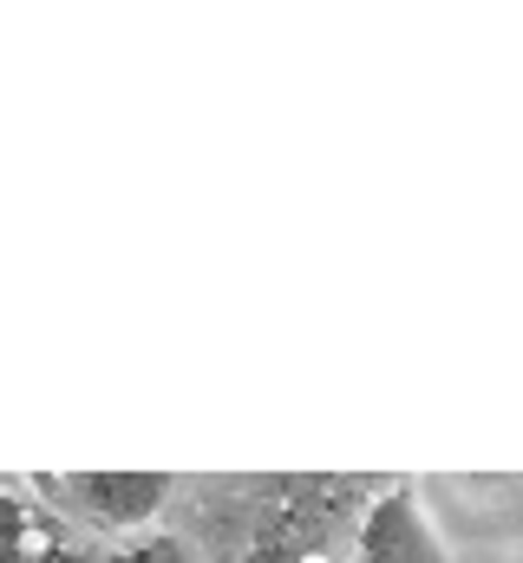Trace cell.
Wrapping results in <instances>:
<instances>
[{
  "instance_id": "obj_7",
  "label": "cell",
  "mask_w": 523,
  "mask_h": 563,
  "mask_svg": "<svg viewBox=\"0 0 523 563\" xmlns=\"http://www.w3.org/2000/svg\"><path fill=\"white\" fill-rule=\"evenodd\" d=\"M518 563H523V558H518Z\"/></svg>"
},
{
  "instance_id": "obj_4",
  "label": "cell",
  "mask_w": 523,
  "mask_h": 563,
  "mask_svg": "<svg viewBox=\"0 0 523 563\" xmlns=\"http://www.w3.org/2000/svg\"><path fill=\"white\" fill-rule=\"evenodd\" d=\"M243 563H341L334 558V505L314 498V485H288L268 498L249 525Z\"/></svg>"
},
{
  "instance_id": "obj_5",
  "label": "cell",
  "mask_w": 523,
  "mask_h": 563,
  "mask_svg": "<svg viewBox=\"0 0 523 563\" xmlns=\"http://www.w3.org/2000/svg\"><path fill=\"white\" fill-rule=\"evenodd\" d=\"M40 518H46V505L33 492L0 485V563H26V544H33Z\"/></svg>"
},
{
  "instance_id": "obj_2",
  "label": "cell",
  "mask_w": 523,
  "mask_h": 563,
  "mask_svg": "<svg viewBox=\"0 0 523 563\" xmlns=\"http://www.w3.org/2000/svg\"><path fill=\"white\" fill-rule=\"evenodd\" d=\"M419 498L445 544L504 551L523 538V478H419Z\"/></svg>"
},
{
  "instance_id": "obj_1",
  "label": "cell",
  "mask_w": 523,
  "mask_h": 563,
  "mask_svg": "<svg viewBox=\"0 0 523 563\" xmlns=\"http://www.w3.org/2000/svg\"><path fill=\"white\" fill-rule=\"evenodd\" d=\"M33 492L66 525L112 531V544H119L131 531H151L157 525V511L170 505L177 478L170 472H46V478H33Z\"/></svg>"
},
{
  "instance_id": "obj_3",
  "label": "cell",
  "mask_w": 523,
  "mask_h": 563,
  "mask_svg": "<svg viewBox=\"0 0 523 563\" xmlns=\"http://www.w3.org/2000/svg\"><path fill=\"white\" fill-rule=\"evenodd\" d=\"M347 563H458L452 544L438 538L419 485H392L380 498L360 505V525H354V551Z\"/></svg>"
},
{
  "instance_id": "obj_6",
  "label": "cell",
  "mask_w": 523,
  "mask_h": 563,
  "mask_svg": "<svg viewBox=\"0 0 523 563\" xmlns=\"http://www.w3.org/2000/svg\"><path fill=\"white\" fill-rule=\"evenodd\" d=\"M99 563H203V558H197L190 538L151 525V531H131V538H119V544H105V558Z\"/></svg>"
}]
</instances>
